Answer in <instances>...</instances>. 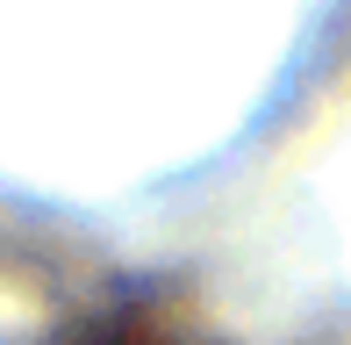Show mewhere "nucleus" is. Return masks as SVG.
<instances>
[{
    "label": "nucleus",
    "mask_w": 351,
    "mask_h": 345,
    "mask_svg": "<svg viewBox=\"0 0 351 345\" xmlns=\"http://www.w3.org/2000/svg\"><path fill=\"white\" fill-rule=\"evenodd\" d=\"M65 345H158V338L130 331V324H108V331H86V338H65Z\"/></svg>",
    "instance_id": "f257e3e1"
}]
</instances>
